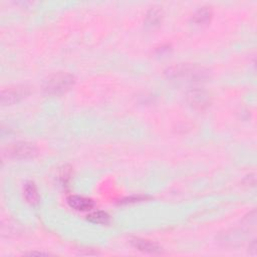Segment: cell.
Segmentation results:
<instances>
[{"label": "cell", "mask_w": 257, "mask_h": 257, "mask_svg": "<svg viewBox=\"0 0 257 257\" xmlns=\"http://www.w3.org/2000/svg\"><path fill=\"white\" fill-rule=\"evenodd\" d=\"M132 245L137 248L140 251L143 252H147V253H159L161 252V247L155 243L152 242L150 240H146V239H140V238H136L133 239L132 241Z\"/></svg>", "instance_id": "7"}, {"label": "cell", "mask_w": 257, "mask_h": 257, "mask_svg": "<svg viewBox=\"0 0 257 257\" xmlns=\"http://www.w3.org/2000/svg\"><path fill=\"white\" fill-rule=\"evenodd\" d=\"M27 94V88L24 86H15L2 90L1 92V103L3 105H10Z\"/></svg>", "instance_id": "4"}, {"label": "cell", "mask_w": 257, "mask_h": 257, "mask_svg": "<svg viewBox=\"0 0 257 257\" xmlns=\"http://www.w3.org/2000/svg\"><path fill=\"white\" fill-rule=\"evenodd\" d=\"M188 100L193 106L203 108L210 103V96L205 90L194 89L188 93Z\"/></svg>", "instance_id": "6"}, {"label": "cell", "mask_w": 257, "mask_h": 257, "mask_svg": "<svg viewBox=\"0 0 257 257\" xmlns=\"http://www.w3.org/2000/svg\"><path fill=\"white\" fill-rule=\"evenodd\" d=\"M161 19H162V13L159 9L153 8L147 14V23H149V25H155L159 23Z\"/></svg>", "instance_id": "11"}, {"label": "cell", "mask_w": 257, "mask_h": 257, "mask_svg": "<svg viewBox=\"0 0 257 257\" xmlns=\"http://www.w3.org/2000/svg\"><path fill=\"white\" fill-rule=\"evenodd\" d=\"M67 204L70 208L77 211H88L94 206V203L91 199L77 195L69 196L67 198Z\"/></svg>", "instance_id": "5"}, {"label": "cell", "mask_w": 257, "mask_h": 257, "mask_svg": "<svg viewBox=\"0 0 257 257\" xmlns=\"http://www.w3.org/2000/svg\"><path fill=\"white\" fill-rule=\"evenodd\" d=\"M167 74L171 78L185 79L186 81H201L207 78L208 70L199 65L179 64L170 67Z\"/></svg>", "instance_id": "1"}, {"label": "cell", "mask_w": 257, "mask_h": 257, "mask_svg": "<svg viewBox=\"0 0 257 257\" xmlns=\"http://www.w3.org/2000/svg\"><path fill=\"white\" fill-rule=\"evenodd\" d=\"M9 154L18 159L33 158L37 154V150L33 144L27 142H20L12 145L9 148Z\"/></svg>", "instance_id": "3"}, {"label": "cell", "mask_w": 257, "mask_h": 257, "mask_svg": "<svg viewBox=\"0 0 257 257\" xmlns=\"http://www.w3.org/2000/svg\"><path fill=\"white\" fill-rule=\"evenodd\" d=\"M74 83V76L67 72H56L49 76L43 85L47 94H60L67 91Z\"/></svg>", "instance_id": "2"}, {"label": "cell", "mask_w": 257, "mask_h": 257, "mask_svg": "<svg viewBox=\"0 0 257 257\" xmlns=\"http://www.w3.org/2000/svg\"><path fill=\"white\" fill-rule=\"evenodd\" d=\"M87 221L94 224H107L109 222V216L103 211H94L87 215Z\"/></svg>", "instance_id": "9"}, {"label": "cell", "mask_w": 257, "mask_h": 257, "mask_svg": "<svg viewBox=\"0 0 257 257\" xmlns=\"http://www.w3.org/2000/svg\"><path fill=\"white\" fill-rule=\"evenodd\" d=\"M23 193L26 201L31 205H36L39 203V194L37 188L33 182L25 183L23 187Z\"/></svg>", "instance_id": "8"}, {"label": "cell", "mask_w": 257, "mask_h": 257, "mask_svg": "<svg viewBox=\"0 0 257 257\" xmlns=\"http://www.w3.org/2000/svg\"><path fill=\"white\" fill-rule=\"evenodd\" d=\"M211 15H212L211 9H209L208 7H202L196 11V13L193 16V20L199 24L206 23L210 19Z\"/></svg>", "instance_id": "10"}]
</instances>
